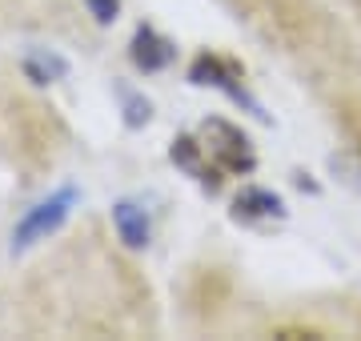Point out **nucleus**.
I'll list each match as a JSON object with an SVG mask.
<instances>
[{"instance_id":"nucleus-1","label":"nucleus","mask_w":361,"mask_h":341,"mask_svg":"<svg viewBox=\"0 0 361 341\" xmlns=\"http://www.w3.org/2000/svg\"><path fill=\"white\" fill-rule=\"evenodd\" d=\"M77 201H80L77 185H61L56 193H49L44 201H37V205L16 221V229H13V253H25V249H32L37 241L52 237L61 225L68 221V217H73Z\"/></svg>"},{"instance_id":"nucleus-2","label":"nucleus","mask_w":361,"mask_h":341,"mask_svg":"<svg viewBox=\"0 0 361 341\" xmlns=\"http://www.w3.org/2000/svg\"><path fill=\"white\" fill-rule=\"evenodd\" d=\"M189 80L193 85H209V89H221L229 101H237V105H245L249 113L257 120H269V113L261 108V101L257 97H249V89L241 85V77H237V68L233 65H225V61H217V56H209V53H201L189 65Z\"/></svg>"},{"instance_id":"nucleus-3","label":"nucleus","mask_w":361,"mask_h":341,"mask_svg":"<svg viewBox=\"0 0 361 341\" xmlns=\"http://www.w3.org/2000/svg\"><path fill=\"white\" fill-rule=\"evenodd\" d=\"M205 132L209 137H217V161L225 173H253V149H249V137L237 125H229V120H217L209 117L205 120Z\"/></svg>"},{"instance_id":"nucleus-4","label":"nucleus","mask_w":361,"mask_h":341,"mask_svg":"<svg viewBox=\"0 0 361 341\" xmlns=\"http://www.w3.org/2000/svg\"><path fill=\"white\" fill-rule=\"evenodd\" d=\"M129 56H133V65L141 68L145 77H149V73H165V68L177 61V44H173L169 37H161L157 28L141 25L137 32H133Z\"/></svg>"},{"instance_id":"nucleus-5","label":"nucleus","mask_w":361,"mask_h":341,"mask_svg":"<svg viewBox=\"0 0 361 341\" xmlns=\"http://www.w3.org/2000/svg\"><path fill=\"white\" fill-rule=\"evenodd\" d=\"M113 229L129 249H149V241H153L149 213H145V205H137L133 197H121L113 205Z\"/></svg>"},{"instance_id":"nucleus-6","label":"nucleus","mask_w":361,"mask_h":341,"mask_svg":"<svg viewBox=\"0 0 361 341\" xmlns=\"http://www.w3.org/2000/svg\"><path fill=\"white\" fill-rule=\"evenodd\" d=\"M233 213L241 217V221H281L285 213V201L273 193V189H241L237 193V201H233Z\"/></svg>"},{"instance_id":"nucleus-7","label":"nucleus","mask_w":361,"mask_h":341,"mask_svg":"<svg viewBox=\"0 0 361 341\" xmlns=\"http://www.w3.org/2000/svg\"><path fill=\"white\" fill-rule=\"evenodd\" d=\"M169 161H173L177 169H185L189 177H197V181L209 189V193L221 185V177L205 165V157H201V144H197L193 137H177V141H173V149H169Z\"/></svg>"},{"instance_id":"nucleus-8","label":"nucleus","mask_w":361,"mask_h":341,"mask_svg":"<svg viewBox=\"0 0 361 341\" xmlns=\"http://www.w3.org/2000/svg\"><path fill=\"white\" fill-rule=\"evenodd\" d=\"M25 73L32 85H52V80L68 77V61L56 53H28L25 56Z\"/></svg>"},{"instance_id":"nucleus-9","label":"nucleus","mask_w":361,"mask_h":341,"mask_svg":"<svg viewBox=\"0 0 361 341\" xmlns=\"http://www.w3.org/2000/svg\"><path fill=\"white\" fill-rule=\"evenodd\" d=\"M149 117H153V105L145 101L141 92H125V125L141 129V125H149Z\"/></svg>"},{"instance_id":"nucleus-10","label":"nucleus","mask_w":361,"mask_h":341,"mask_svg":"<svg viewBox=\"0 0 361 341\" xmlns=\"http://www.w3.org/2000/svg\"><path fill=\"white\" fill-rule=\"evenodd\" d=\"M85 4H89L97 25H113L116 16H121V0H85Z\"/></svg>"}]
</instances>
